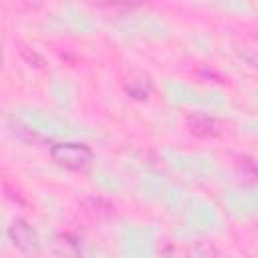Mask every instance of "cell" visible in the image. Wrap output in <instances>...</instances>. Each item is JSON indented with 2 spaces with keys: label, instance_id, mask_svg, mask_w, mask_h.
I'll return each mask as SVG.
<instances>
[{
  "label": "cell",
  "instance_id": "cell-1",
  "mask_svg": "<svg viewBox=\"0 0 258 258\" xmlns=\"http://www.w3.org/2000/svg\"><path fill=\"white\" fill-rule=\"evenodd\" d=\"M50 157L56 165H60L64 169L81 171L93 161V149L87 143L60 141L50 147Z\"/></svg>",
  "mask_w": 258,
  "mask_h": 258
},
{
  "label": "cell",
  "instance_id": "cell-2",
  "mask_svg": "<svg viewBox=\"0 0 258 258\" xmlns=\"http://www.w3.org/2000/svg\"><path fill=\"white\" fill-rule=\"evenodd\" d=\"M8 238L12 242V246L28 258H34L40 254V238L36 234V230L26 222V220H14L8 226Z\"/></svg>",
  "mask_w": 258,
  "mask_h": 258
},
{
  "label": "cell",
  "instance_id": "cell-3",
  "mask_svg": "<svg viewBox=\"0 0 258 258\" xmlns=\"http://www.w3.org/2000/svg\"><path fill=\"white\" fill-rule=\"evenodd\" d=\"M125 91L127 95H131L133 99H147L153 91V81L145 71H131L125 79Z\"/></svg>",
  "mask_w": 258,
  "mask_h": 258
},
{
  "label": "cell",
  "instance_id": "cell-4",
  "mask_svg": "<svg viewBox=\"0 0 258 258\" xmlns=\"http://www.w3.org/2000/svg\"><path fill=\"white\" fill-rule=\"evenodd\" d=\"M187 123L191 127V133H196L200 137H216V135H220V123L214 117L194 115V117L187 119Z\"/></svg>",
  "mask_w": 258,
  "mask_h": 258
},
{
  "label": "cell",
  "instance_id": "cell-5",
  "mask_svg": "<svg viewBox=\"0 0 258 258\" xmlns=\"http://www.w3.org/2000/svg\"><path fill=\"white\" fill-rule=\"evenodd\" d=\"M56 252H58L60 258H79L81 248H79L75 238H71L67 234H60L56 238Z\"/></svg>",
  "mask_w": 258,
  "mask_h": 258
},
{
  "label": "cell",
  "instance_id": "cell-6",
  "mask_svg": "<svg viewBox=\"0 0 258 258\" xmlns=\"http://www.w3.org/2000/svg\"><path fill=\"white\" fill-rule=\"evenodd\" d=\"M0 64H2V48H0Z\"/></svg>",
  "mask_w": 258,
  "mask_h": 258
}]
</instances>
